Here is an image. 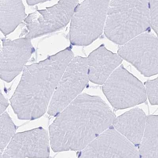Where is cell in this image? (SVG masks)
Returning a JSON list of instances; mask_svg holds the SVG:
<instances>
[{
    "label": "cell",
    "instance_id": "1",
    "mask_svg": "<svg viewBox=\"0 0 158 158\" xmlns=\"http://www.w3.org/2000/svg\"><path fill=\"white\" fill-rule=\"evenodd\" d=\"M115 118L101 98L81 94L49 127L51 149L56 153L81 151L112 126Z\"/></svg>",
    "mask_w": 158,
    "mask_h": 158
},
{
    "label": "cell",
    "instance_id": "2",
    "mask_svg": "<svg viewBox=\"0 0 158 158\" xmlns=\"http://www.w3.org/2000/svg\"><path fill=\"white\" fill-rule=\"evenodd\" d=\"M74 58L70 47L44 60L26 66L10 99L18 118L33 120L45 114L60 80Z\"/></svg>",
    "mask_w": 158,
    "mask_h": 158
},
{
    "label": "cell",
    "instance_id": "3",
    "mask_svg": "<svg viewBox=\"0 0 158 158\" xmlns=\"http://www.w3.org/2000/svg\"><path fill=\"white\" fill-rule=\"evenodd\" d=\"M150 26L148 0H110L104 33L113 42L123 45Z\"/></svg>",
    "mask_w": 158,
    "mask_h": 158
},
{
    "label": "cell",
    "instance_id": "4",
    "mask_svg": "<svg viewBox=\"0 0 158 158\" xmlns=\"http://www.w3.org/2000/svg\"><path fill=\"white\" fill-rule=\"evenodd\" d=\"M110 0H85L71 19L69 40L73 46H87L104 30Z\"/></svg>",
    "mask_w": 158,
    "mask_h": 158
},
{
    "label": "cell",
    "instance_id": "5",
    "mask_svg": "<svg viewBox=\"0 0 158 158\" xmlns=\"http://www.w3.org/2000/svg\"><path fill=\"white\" fill-rule=\"evenodd\" d=\"M102 90L112 106L117 110L134 107L147 99L145 86L123 65L110 75L103 84Z\"/></svg>",
    "mask_w": 158,
    "mask_h": 158
},
{
    "label": "cell",
    "instance_id": "6",
    "mask_svg": "<svg viewBox=\"0 0 158 158\" xmlns=\"http://www.w3.org/2000/svg\"><path fill=\"white\" fill-rule=\"evenodd\" d=\"M79 0H60L55 5L28 15L19 37L31 40L65 27L72 19Z\"/></svg>",
    "mask_w": 158,
    "mask_h": 158
},
{
    "label": "cell",
    "instance_id": "7",
    "mask_svg": "<svg viewBox=\"0 0 158 158\" xmlns=\"http://www.w3.org/2000/svg\"><path fill=\"white\" fill-rule=\"evenodd\" d=\"M87 58L74 57L61 77L50 101L48 113L58 115L80 94L88 85Z\"/></svg>",
    "mask_w": 158,
    "mask_h": 158
},
{
    "label": "cell",
    "instance_id": "8",
    "mask_svg": "<svg viewBox=\"0 0 158 158\" xmlns=\"http://www.w3.org/2000/svg\"><path fill=\"white\" fill-rule=\"evenodd\" d=\"M118 54L146 77L158 73V38L143 33L120 45Z\"/></svg>",
    "mask_w": 158,
    "mask_h": 158
},
{
    "label": "cell",
    "instance_id": "9",
    "mask_svg": "<svg viewBox=\"0 0 158 158\" xmlns=\"http://www.w3.org/2000/svg\"><path fill=\"white\" fill-rule=\"evenodd\" d=\"M79 158H139L136 147L114 128L102 133L80 151Z\"/></svg>",
    "mask_w": 158,
    "mask_h": 158
},
{
    "label": "cell",
    "instance_id": "10",
    "mask_svg": "<svg viewBox=\"0 0 158 158\" xmlns=\"http://www.w3.org/2000/svg\"><path fill=\"white\" fill-rule=\"evenodd\" d=\"M50 138L42 127L15 134L0 158H49Z\"/></svg>",
    "mask_w": 158,
    "mask_h": 158
},
{
    "label": "cell",
    "instance_id": "11",
    "mask_svg": "<svg viewBox=\"0 0 158 158\" xmlns=\"http://www.w3.org/2000/svg\"><path fill=\"white\" fill-rule=\"evenodd\" d=\"M1 50L0 76L9 83L23 70L35 52L31 40L20 37L16 40L2 39Z\"/></svg>",
    "mask_w": 158,
    "mask_h": 158
},
{
    "label": "cell",
    "instance_id": "12",
    "mask_svg": "<svg viewBox=\"0 0 158 158\" xmlns=\"http://www.w3.org/2000/svg\"><path fill=\"white\" fill-rule=\"evenodd\" d=\"M87 59L89 80L98 85H103L123 61L118 54L102 45L91 53Z\"/></svg>",
    "mask_w": 158,
    "mask_h": 158
},
{
    "label": "cell",
    "instance_id": "13",
    "mask_svg": "<svg viewBox=\"0 0 158 158\" xmlns=\"http://www.w3.org/2000/svg\"><path fill=\"white\" fill-rule=\"evenodd\" d=\"M147 118L142 109L133 108L116 117L112 126L136 146L142 142Z\"/></svg>",
    "mask_w": 158,
    "mask_h": 158
},
{
    "label": "cell",
    "instance_id": "14",
    "mask_svg": "<svg viewBox=\"0 0 158 158\" xmlns=\"http://www.w3.org/2000/svg\"><path fill=\"white\" fill-rule=\"evenodd\" d=\"M1 30L5 36L14 31L26 18L22 0H0Z\"/></svg>",
    "mask_w": 158,
    "mask_h": 158
},
{
    "label": "cell",
    "instance_id": "15",
    "mask_svg": "<svg viewBox=\"0 0 158 158\" xmlns=\"http://www.w3.org/2000/svg\"><path fill=\"white\" fill-rule=\"evenodd\" d=\"M139 152L140 157L158 158V115L147 117Z\"/></svg>",
    "mask_w": 158,
    "mask_h": 158
},
{
    "label": "cell",
    "instance_id": "16",
    "mask_svg": "<svg viewBox=\"0 0 158 158\" xmlns=\"http://www.w3.org/2000/svg\"><path fill=\"white\" fill-rule=\"evenodd\" d=\"M0 127V155H1L15 135L17 127L6 112L1 115Z\"/></svg>",
    "mask_w": 158,
    "mask_h": 158
},
{
    "label": "cell",
    "instance_id": "17",
    "mask_svg": "<svg viewBox=\"0 0 158 158\" xmlns=\"http://www.w3.org/2000/svg\"><path fill=\"white\" fill-rule=\"evenodd\" d=\"M145 87L147 97L152 105H158V77L148 80L145 82Z\"/></svg>",
    "mask_w": 158,
    "mask_h": 158
},
{
    "label": "cell",
    "instance_id": "18",
    "mask_svg": "<svg viewBox=\"0 0 158 158\" xmlns=\"http://www.w3.org/2000/svg\"><path fill=\"white\" fill-rule=\"evenodd\" d=\"M151 25L158 37V0H148Z\"/></svg>",
    "mask_w": 158,
    "mask_h": 158
},
{
    "label": "cell",
    "instance_id": "19",
    "mask_svg": "<svg viewBox=\"0 0 158 158\" xmlns=\"http://www.w3.org/2000/svg\"><path fill=\"white\" fill-rule=\"evenodd\" d=\"M8 105L9 103L7 100L1 92V95H0V114L1 115L5 112L6 110L8 107Z\"/></svg>",
    "mask_w": 158,
    "mask_h": 158
},
{
    "label": "cell",
    "instance_id": "20",
    "mask_svg": "<svg viewBox=\"0 0 158 158\" xmlns=\"http://www.w3.org/2000/svg\"><path fill=\"white\" fill-rule=\"evenodd\" d=\"M50 1V0H26V2L28 5L33 6L40 3H43Z\"/></svg>",
    "mask_w": 158,
    "mask_h": 158
}]
</instances>
